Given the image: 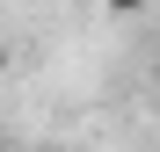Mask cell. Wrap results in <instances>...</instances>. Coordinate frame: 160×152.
<instances>
[{
  "mask_svg": "<svg viewBox=\"0 0 160 152\" xmlns=\"http://www.w3.org/2000/svg\"><path fill=\"white\" fill-rule=\"evenodd\" d=\"M0 72H8V58H0Z\"/></svg>",
  "mask_w": 160,
  "mask_h": 152,
  "instance_id": "2",
  "label": "cell"
},
{
  "mask_svg": "<svg viewBox=\"0 0 160 152\" xmlns=\"http://www.w3.org/2000/svg\"><path fill=\"white\" fill-rule=\"evenodd\" d=\"M44 152H66V145H44Z\"/></svg>",
  "mask_w": 160,
  "mask_h": 152,
  "instance_id": "1",
  "label": "cell"
}]
</instances>
